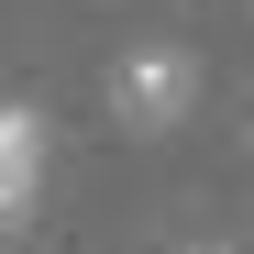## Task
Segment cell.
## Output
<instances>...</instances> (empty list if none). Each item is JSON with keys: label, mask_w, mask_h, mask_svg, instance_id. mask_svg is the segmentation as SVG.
I'll return each instance as SVG.
<instances>
[{"label": "cell", "mask_w": 254, "mask_h": 254, "mask_svg": "<svg viewBox=\"0 0 254 254\" xmlns=\"http://www.w3.org/2000/svg\"><path fill=\"white\" fill-rule=\"evenodd\" d=\"M188 100H199V56L188 45H133V56L111 66V111L133 122V133H177Z\"/></svg>", "instance_id": "6da1fadb"}, {"label": "cell", "mask_w": 254, "mask_h": 254, "mask_svg": "<svg viewBox=\"0 0 254 254\" xmlns=\"http://www.w3.org/2000/svg\"><path fill=\"white\" fill-rule=\"evenodd\" d=\"M33 188H45V122L22 100H0V232L33 210Z\"/></svg>", "instance_id": "7a4b0ae2"}]
</instances>
